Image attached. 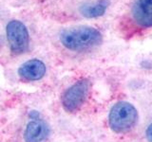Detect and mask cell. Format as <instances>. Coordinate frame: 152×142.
<instances>
[{"mask_svg":"<svg viewBox=\"0 0 152 142\" xmlns=\"http://www.w3.org/2000/svg\"><path fill=\"white\" fill-rule=\"evenodd\" d=\"M103 36L92 27L81 26L69 28L60 33V42L66 49L71 51H84L99 46Z\"/></svg>","mask_w":152,"mask_h":142,"instance_id":"1","label":"cell"},{"mask_svg":"<svg viewBox=\"0 0 152 142\" xmlns=\"http://www.w3.org/2000/svg\"><path fill=\"white\" fill-rule=\"evenodd\" d=\"M89 90L88 80H82L75 83L66 90L62 97V105L65 111L74 113L83 105L87 99Z\"/></svg>","mask_w":152,"mask_h":142,"instance_id":"4","label":"cell"},{"mask_svg":"<svg viewBox=\"0 0 152 142\" xmlns=\"http://www.w3.org/2000/svg\"><path fill=\"white\" fill-rule=\"evenodd\" d=\"M46 65L42 61L38 59H32L24 63L18 68V75L28 82L41 80L46 74Z\"/></svg>","mask_w":152,"mask_h":142,"instance_id":"6","label":"cell"},{"mask_svg":"<svg viewBox=\"0 0 152 142\" xmlns=\"http://www.w3.org/2000/svg\"><path fill=\"white\" fill-rule=\"evenodd\" d=\"M48 136V126L42 120L33 118L28 122L24 132L25 142H44Z\"/></svg>","mask_w":152,"mask_h":142,"instance_id":"7","label":"cell"},{"mask_svg":"<svg viewBox=\"0 0 152 142\" xmlns=\"http://www.w3.org/2000/svg\"><path fill=\"white\" fill-rule=\"evenodd\" d=\"M131 16L138 26L152 27V0H135L131 8Z\"/></svg>","mask_w":152,"mask_h":142,"instance_id":"5","label":"cell"},{"mask_svg":"<svg viewBox=\"0 0 152 142\" xmlns=\"http://www.w3.org/2000/svg\"><path fill=\"white\" fill-rule=\"evenodd\" d=\"M109 3V0H98L96 2L85 3L80 7L79 11L86 18H97L104 15Z\"/></svg>","mask_w":152,"mask_h":142,"instance_id":"8","label":"cell"},{"mask_svg":"<svg viewBox=\"0 0 152 142\" xmlns=\"http://www.w3.org/2000/svg\"><path fill=\"white\" fill-rule=\"evenodd\" d=\"M138 120L136 108L126 101H119L112 106L108 115V123L111 130L118 134L131 130Z\"/></svg>","mask_w":152,"mask_h":142,"instance_id":"2","label":"cell"},{"mask_svg":"<svg viewBox=\"0 0 152 142\" xmlns=\"http://www.w3.org/2000/svg\"><path fill=\"white\" fill-rule=\"evenodd\" d=\"M6 34L10 49L14 54H22L28 50L30 35L26 26L21 21H10L6 28Z\"/></svg>","mask_w":152,"mask_h":142,"instance_id":"3","label":"cell"},{"mask_svg":"<svg viewBox=\"0 0 152 142\" xmlns=\"http://www.w3.org/2000/svg\"><path fill=\"white\" fill-rule=\"evenodd\" d=\"M145 135H146V138L148 142H152V123L149 124V126L147 127L146 132H145Z\"/></svg>","mask_w":152,"mask_h":142,"instance_id":"9","label":"cell"}]
</instances>
